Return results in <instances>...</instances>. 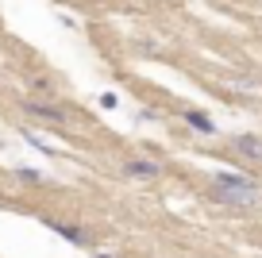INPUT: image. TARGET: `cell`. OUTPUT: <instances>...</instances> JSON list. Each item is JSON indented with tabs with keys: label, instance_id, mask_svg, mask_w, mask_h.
Returning a JSON list of instances; mask_svg holds the SVG:
<instances>
[{
	"label": "cell",
	"instance_id": "obj_1",
	"mask_svg": "<svg viewBox=\"0 0 262 258\" xmlns=\"http://www.w3.org/2000/svg\"><path fill=\"white\" fill-rule=\"evenodd\" d=\"M216 204H231V208H251V204L262 201V189L254 185L251 178L243 174H216L212 178V189H208Z\"/></svg>",
	"mask_w": 262,
	"mask_h": 258
},
{
	"label": "cell",
	"instance_id": "obj_2",
	"mask_svg": "<svg viewBox=\"0 0 262 258\" xmlns=\"http://www.w3.org/2000/svg\"><path fill=\"white\" fill-rule=\"evenodd\" d=\"M19 108H24L27 116H35V120H42V123H54V127H66V120H70V112L50 104V100H24Z\"/></svg>",
	"mask_w": 262,
	"mask_h": 258
},
{
	"label": "cell",
	"instance_id": "obj_3",
	"mask_svg": "<svg viewBox=\"0 0 262 258\" xmlns=\"http://www.w3.org/2000/svg\"><path fill=\"white\" fill-rule=\"evenodd\" d=\"M42 224L50 227V231H58L70 247H81V250H89L93 247V235L85 231V227H77V224H62V220H42Z\"/></svg>",
	"mask_w": 262,
	"mask_h": 258
},
{
	"label": "cell",
	"instance_id": "obj_4",
	"mask_svg": "<svg viewBox=\"0 0 262 258\" xmlns=\"http://www.w3.org/2000/svg\"><path fill=\"white\" fill-rule=\"evenodd\" d=\"M123 178H131V181H155V178H162V166H158L155 158H127V162H123Z\"/></svg>",
	"mask_w": 262,
	"mask_h": 258
},
{
	"label": "cell",
	"instance_id": "obj_5",
	"mask_svg": "<svg viewBox=\"0 0 262 258\" xmlns=\"http://www.w3.org/2000/svg\"><path fill=\"white\" fill-rule=\"evenodd\" d=\"M231 146H235L243 158L262 162V139H258V135H239V139H231Z\"/></svg>",
	"mask_w": 262,
	"mask_h": 258
},
{
	"label": "cell",
	"instance_id": "obj_6",
	"mask_svg": "<svg viewBox=\"0 0 262 258\" xmlns=\"http://www.w3.org/2000/svg\"><path fill=\"white\" fill-rule=\"evenodd\" d=\"M181 120H185L193 131H201V135H216V123L208 120L205 112H196V108H185V112H181Z\"/></svg>",
	"mask_w": 262,
	"mask_h": 258
},
{
	"label": "cell",
	"instance_id": "obj_7",
	"mask_svg": "<svg viewBox=\"0 0 262 258\" xmlns=\"http://www.w3.org/2000/svg\"><path fill=\"white\" fill-rule=\"evenodd\" d=\"M16 178L24 181V185H42V181H47L39 169H31V166H19V169H16Z\"/></svg>",
	"mask_w": 262,
	"mask_h": 258
},
{
	"label": "cell",
	"instance_id": "obj_8",
	"mask_svg": "<svg viewBox=\"0 0 262 258\" xmlns=\"http://www.w3.org/2000/svg\"><path fill=\"white\" fill-rule=\"evenodd\" d=\"M24 139L35 146V150H42V154H54V146L47 143V135H39V131H24Z\"/></svg>",
	"mask_w": 262,
	"mask_h": 258
},
{
	"label": "cell",
	"instance_id": "obj_9",
	"mask_svg": "<svg viewBox=\"0 0 262 258\" xmlns=\"http://www.w3.org/2000/svg\"><path fill=\"white\" fill-rule=\"evenodd\" d=\"M97 258H112V254H97Z\"/></svg>",
	"mask_w": 262,
	"mask_h": 258
}]
</instances>
